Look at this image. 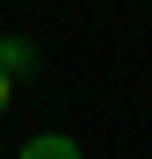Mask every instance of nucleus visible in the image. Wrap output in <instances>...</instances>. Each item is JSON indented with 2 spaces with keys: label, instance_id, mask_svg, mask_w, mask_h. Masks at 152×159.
Masks as SVG:
<instances>
[{
  "label": "nucleus",
  "instance_id": "3",
  "mask_svg": "<svg viewBox=\"0 0 152 159\" xmlns=\"http://www.w3.org/2000/svg\"><path fill=\"white\" fill-rule=\"evenodd\" d=\"M7 101H15V80H7V72H0V116H7Z\"/></svg>",
  "mask_w": 152,
  "mask_h": 159
},
{
  "label": "nucleus",
  "instance_id": "2",
  "mask_svg": "<svg viewBox=\"0 0 152 159\" xmlns=\"http://www.w3.org/2000/svg\"><path fill=\"white\" fill-rule=\"evenodd\" d=\"M22 159H80V145H72L65 130H36V138L22 145Z\"/></svg>",
  "mask_w": 152,
  "mask_h": 159
},
{
  "label": "nucleus",
  "instance_id": "1",
  "mask_svg": "<svg viewBox=\"0 0 152 159\" xmlns=\"http://www.w3.org/2000/svg\"><path fill=\"white\" fill-rule=\"evenodd\" d=\"M0 72H7V80H29L36 72V43L29 36H0Z\"/></svg>",
  "mask_w": 152,
  "mask_h": 159
}]
</instances>
